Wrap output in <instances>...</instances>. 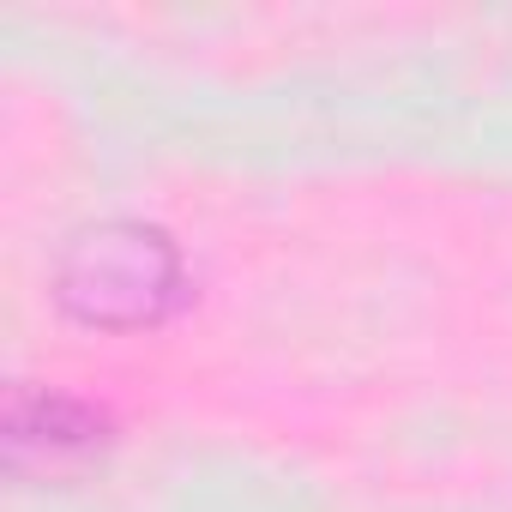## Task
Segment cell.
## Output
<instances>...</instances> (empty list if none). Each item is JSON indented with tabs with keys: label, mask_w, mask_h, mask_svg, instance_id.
I'll use <instances>...</instances> for the list:
<instances>
[{
	"label": "cell",
	"mask_w": 512,
	"mask_h": 512,
	"mask_svg": "<svg viewBox=\"0 0 512 512\" xmlns=\"http://www.w3.org/2000/svg\"><path fill=\"white\" fill-rule=\"evenodd\" d=\"M187 290L181 247L139 217H109L79 229L55 260V302L79 326L97 332H139L175 314Z\"/></svg>",
	"instance_id": "6da1fadb"
},
{
	"label": "cell",
	"mask_w": 512,
	"mask_h": 512,
	"mask_svg": "<svg viewBox=\"0 0 512 512\" xmlns=\"http://www.w3.org/2000/svg\"><path fill=\"white\" fill-rule=\"evenodd\" d=\"M109 416L85 398L67 392H43V386H19L7 398V470L13 476H79L85 464L103 458L109 446Z\"/></svg>",
	"instance_id": "7a4b0ae2"
}]
</instances>
